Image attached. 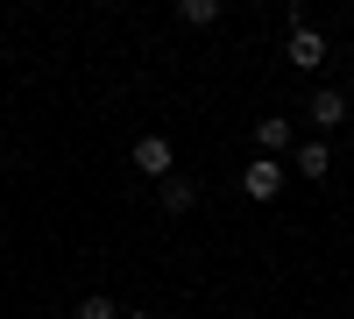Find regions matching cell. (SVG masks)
Here are the masks:
<instances>
[{
  "instance_id": "8992f818",
  "label": "cell",
  "mask_w": 354,
  "mask_h": 319,
  "mask_svg": "<svg viewBox=\"0 0 354 319\" xmlns=\"http://www.w3.org/2000/svg\"><path fill=\"white\" fill-rule=\"evenodd\" d=\"M290 170H298L305 185H319V178H326V170H333V149H326V142H319V135H305V142H298V156H290Z\"/></svg>"
},
{
  "instance_id": "6da1fadb",
  "label": "cell",
  "mask_w": 354,
  "mask_h": 319,
  "mask_svg": "<svg viewBox=\"0 0 354 319\" xmlns=\"http://www.w3.org/2000/svg\"><path fill=\"white\" fill-rule=\"evenodd\" d=\"M283 57H290L298 71H319V64H326V36H319V28L305 21V8H290V36H283Z\"/></svg>"
},
{
  "instance_id": "ba28073f",
  "label": "cell",
  "mask_w": 354,
  "mask_h": 319,
  "mask_svg": "<svg viewBox=\"0 0 354 319\" xmlns=\"http://www.w3.org/2000/svg\"><path fill=\"white\" fill-rule=\"evenodd\" d=\"M177 21H185V28H213L220 21V0H177Z\"/></svg>"
},
{
  "instance_id": "277c9868",
  "label": "cell",
  "mask_w": 354,
  "mask_h": 319,
  "mask_svg": "<svg viewBox=\"0 0 354 319\" xmlns=\"http://www.w3.org/2000/svg\"><path fill=\"white\" fill-rule=\"evenodd\" d=\"M241 192L255 199V206H270V199L283 192V163H277V156H248V163H241Z\"/></svg>"
},
{
  "instance_id": "5b68a950",
  "label": "cell",
  "mask_w": 354,
  "mask_h": 319,
  "mask_svg": "<svg viewBox=\"0 0 354 319\" xmlns=\"http://www.w3.org/2000/svg\"><path fill=\"white\" fill-rule=\"evenodd\" d=\"M283 149H298V121L290 113H262L255 121V156H283Z\"/></svg>"
},
{
  "instance_id": "3957f363",
  "label": "cell",
  "mask_w": 354,
  "mask_h": 319,
  "mask_svg": "<svg viewBox=\"0 0 354 319\" xmlns=\"http://www.w3.org/2000/svg\"><path fill=\"white\" fill-rule=\"evenodd\" d=\"M128 163L142 170V178H156V185L177 178V149H170V135H142L135 149H128Z\"/></svg>"
},
{
  "instance_id": "8fae6325",
  "label": "cell",
  "mask_w": 354,
  "mask_h": 319,
  "mask_svg": "<svg viewBox=\"0 0 354 319\" xmlns=\"http://www.w3.org/2000/svg\"><path fill=\"white\" fill-rule=\"evenodd\" d=\"M347 149H354V135H347Z\"/></svg>"
},
{
  "instance_id": "30bf717a",
  "label": "cell",
  "mask_w": 354,
  "mask_h": 319,
  "mask_svg": "<svg viewBox=\"0 0 354 319\" xmlns=\"http://www.w3.org/2000/svg\"><path fill=\"white\" fill-rule=\"evenodd\" d=\"M121 319H156V312H121Z\"/></svg>"
},
{
  "instance_id": "7a4b0ae2",
  "label": "cell",
  "mask_w": 354,
  "mask_h": 319,
  "mask_svg": "<svg viewBox=\"0 0 354 319\" xmlns=\"http://www.w3.org/2000/svg\"><path fill=\"white\" fill-rule=\"evenodd\" d=\"M305 121L319 128V142H326L333 128H347V121H354V107H347V93H340V85H319V93L305 100Z\"/></svg>"
},
{
  "instance_id": "9c48e42d",
  "label": "cell",
  "mask_w": 354,
  "mask_h": 319,
  "mask_svg": "<svg viewBox=\"0 0 354 319\" xmlns=\"http://www.w3.org/2000/svg\"><path fill=\"white\" fill-rule=\"evenodd\" d=\"M78 319H121V305H113L106 291H85L78 298Z\"/></svg>"
},
{
  "instance_id": "7c38bea8",
  "label": "cell",
  "mask_w": 354,
  "mask_h": 319,
  "mask_svg": "<svg viewBox=\"0 0 354 319\" xmlns=\"http://www.w3.org/2000/svg\"><path fill=\"white\" fill-rule=\"evenodd\" d=\"M43 319H57V312H43Z\"/></svg>"
},
{
  "instance_id": "52a82bcc",
  "label": "cell",
  "mask_w": 354,
  "mask_h": 319,
  "mask_svg": "<svg viewBox=\"0 0 354 319\" xmlns=\"http://www.w3.org/2000/svg\"><path fill=\"white\" fill-rule=\"evenodd\" d=\"M198 206V178H163V213H192Z\"/></svg>"
}]
</instances>
